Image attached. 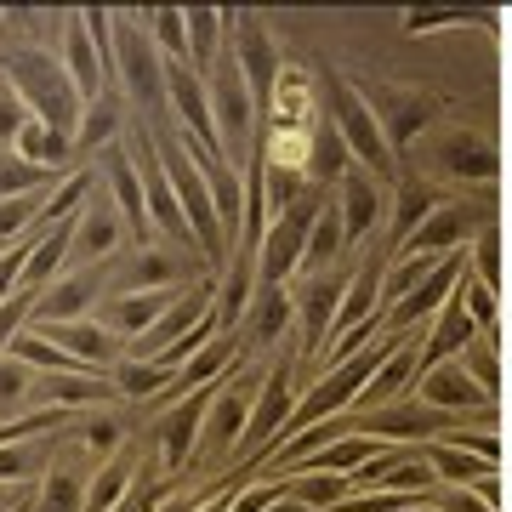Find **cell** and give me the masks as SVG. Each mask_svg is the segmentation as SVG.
Returning a JSON list of instances; mask_svg holds the SVG:
<instances>
[{
	"instance_id": "obj_44",
	"label": "cell",
	"mask_w": 512,
	"mask_h": 512,
	"mask_svg": "<svg viewBox=\"0 0 512 512\" xmlns=\"http://www.w3.org/2000/svg\"><path fill=\"white\" fill-rule=\"evenodd\" d=\"M461 365H467V376L484 387V399H495V387H501V359H495V342H490V336H478L473 348L461 353Z\"/></svg>"
},
{
	"instance_id": "obj_15",
	"label": "cell",
	"mask_w": 512,
	"mask_h": 512,
	"mask_svg": "<svg viewBox=\"0 0 512 512\" xmlns=\"http://www.w3.org/2000/svg\"><path fill=\"white\" fill-rule=\"evenodd\" d=\"M143 291H177V262H171V251L143 245V251H126V262L114 274L103 268V296H143Z\"/></svg>"
},
{
	"instance_id": "obj_21",
	"label": "cell",
	"mask_w": 512,
	"mask_h": 512,
	"mask_svg": "<svg viewBox=\"0 0 512 512\" xmlns=\"http://www.w3.org/2000/svg\"><path fill=\"white\" fill-rule=\"evenodd\" d=\"M353 279L348 274H313V285L302 296H296V313H302V348H319L330 336V325H336V313H342V296H348Z\"/></svg>"
},
{
	"instance_id": "obj_41",
	"label": "cell",
	"mask_w": 512,
	"mask_h": 512,
	"mask_svg": "<svg viewBox=\"0 0 512 512\" xmlns=\"http://www.w3.org/2000/svg\"><path fill=\"white\" fill-rule=\"evenodd\" d=\"M456 302L467 308V319L478 325V336H490V330H495V313H501V308H495V291H490V285H484V279H473L467 268H461Z\"/></svg>"
},
{
	"instance_id": "obj_2",
	"label": "cell",
	"mask_w": 512,
	"mask_h": 512,
	"mask_svg": "<svg viewBox=\"0 0 512 512\" xmlns=\"http://www.w3.org/2000/svg\"><path fill=\"white\" fill-rule=\"evenodd\" d=\"M6 86H12V97H18L23 109H29V120H40L46 131H57L63 143H74V131H80V92H74L69 74H57L52 57L40 52H18L12 63H6Z\"/></svg>"
},
{
	"instance_id": "obj_14",
	"label": "cell",
	"mask_w": 512,
	"mask_h": 512,
	"mask_svg": "<svg viewBox=\"0 0 512 512\" xmlns=\"http://www.w3.org/2000/svg\"><path fill=\"white\" fill-rule=\"evenodd\" d=\"M211 393L217 387H205V393H194V399H183L171 416L160 421V461H165V478H177L194 461V450H200V427H205V410H211Z\"/></svg>"
},
{
	"instance_id": "obj_34",
	"label": "cell",
	"mask_w": 512,
	"mask_h": 512,
	"mask_svg": "<svg viewBox=\"0 0 512 512\" xmlns=\"http://www.w3.org/2000/svg\"><path fill=\"white\" fill-rule=\"evenodd\" d=\"M120 399L109 376H52L46 382V410H74V404H109Z\"/></svg>"
},
{
	"instance_id": "obj_10",
	"label": "cell",
	"mask_w": 512,
	"mask_h": 512,
	"mask_svg": "<svg viewBox=\"0 0 512 512\" xmlns=\"http://www.w3.org/2000/svg\"><path fill=\"white\" fill-rule=\"evenodd\" d=\"M461 268H467L461 256H444V268L427 279L421 291H410L404 302H393V308L382 313V336H410L421 319H439V308L456 296V285H461Z\"/></svg>"
},
{
	"instance_id": "obj_42",
	"label": "cell",
	"mask_w": 512,
	"mask_h": 512,
	"mask_svg": "<svg viewBox=\"0 0 512 512\" xmlns=\"http://www.w3.org/2000/svg\"><path fill=\"white\" fill-rule=\"evenodd\" d=\"M46 200H52V194H23V200H0V245H12V239L29 234V222L46 217Z\"/></svg>"
},
{
	"instance_id": "obj_17",
	"label": "cell",
	"mask_w": 512,
	"mask_h": 512,
	"mask_svg": "<svg viewBox=\"0 0 512 512\" xmlns=\"http://www.w3.org/2000/svg\"><path fill=\"white\" fill-rule=\"evenodd\" d=\"M183 291H143V296H103V308H97V319L120 336V342H137V336H148V330L160 325L165 313H171V302H177Z\"/></svg>"
},
{
	"instance_id": "obj_36",
	"label": "cell",
	"mask_w": 512,
	"mask_h": 512,
	"mask_svg": "<svg viewBox=\"0 0 512 512\" xmlns=\"http://www.w3.org/2000/svg\"><path fill=\"white\" fill-rule=\"evenodd\" d=\"M109 382L120 399H160L165 387H171V370L148 365V359H120V365L109 370Z\"/></svg>"
},
{
	"instance_id": "obj_29",
	"label": "cell",
	"mask_w": 512,
	"mask_h": 512,
	"mask_svg": "<svg viewBox=\"0 0 512 512\" xmlns=\"http://www.w3.org/2000/svg\"><path fill=\"white\" fill-rule=\"evenodd\" d=\"M285 495L302 501L308 512H336L353 495V484L342 473H285Z\"/></svg>"
},
{
	"instance_id": "obj_6",
	"label": "cell",
	"mask_w": 512,
	"mask_h": 512,
	"mask_svg": "<svg viewBox=\"0 0 512 512\" xmlns=\"http://www.w3.org/2000/svg\"><path fill=\"white\" fill-rule=\"evenodd\" d=\"M211 120H217V148H222V165L239 171L245 165V148H251V131H256V97L239 74V57L217 63L211 69Z\"/></svg>"
},
{
	"instance_id": "obj_47",
	"label": "cell",
	"mask_w": 512,
	"mask_h": 512,
	"mask_svg": "<svg viewBox=\"0 0 512 512\" xmlns=\"http://www.w3.org/2000/svg\"><path fill=\"white\" fill-rule=\"evenodd\" d=\"M427 507H439V512H495L478 490H456V484H450V490H439Z\"/></svg>"
},
{
	"instance_id": "obj_38",
	"label": "cell",
	"mask_w": 512,
	"mask_h": 512,
	"mask_svg": "<svg viewBox=\"0 0 512 512\" xmlns=\"http://www.w3.org/2000/svg\"><path fill=\"white\" fill-rule=\"evenodd\" d=\"M131 495V461H109L97 478H86V512H114Z\"/></svg>"
},
{
	"instance_id": "obj_8",
	"label": "cell",
	"mask_w": 512,
	"mask_h": 512,
	"mask_svg": "<svg viewBox=\"0 0 512 512\" xmlns=\"http://www.w3.org/2000/svg\"><path fill=\"white\" fill-rule=\"evenodd\" d=\"M296 416V393H291V359H279V365H268V382H262V393H256V410H251V427H245V444H239V456H268L279 444V433L291 427Z\"/></svg>"
},
{
	"instance_id": "obj_31",
	"label": "cell",
	"mask_w": 512,
	"mask_h": 512,
	"mask_svg": "<svg viewBox=\"0 0 512 512\" xmlns=\"http://www.w3.org/2000/svg\"><path fill=\"white\" fill-rule=\"evenodd\" d=\"M120 126H126V114H120V97H97V103H86V114H80V131H74V143L92 148V154H103V148L120 143Z\"/></svg>"
},
{
	"instance_id": "obj_39",
	"label": "cell",
	"mask_w": 512,
	"mask_h": 512,
	"mask_svg": "<svg viewBox=\"0 0 512 512\" xmlns=\"http://www.w3.org/2000/svg\"><path fill=\"white\" fill-rule=\"evenodd\" d=\"M35 512H86V478H74V473H52V478H40V490H35Z\"/></svg>"
},
{
	"instance_id": "obj_43",
	"label": "cell",
	"mask_w": 512,
	"mask_h": 512,
	"mask_svg": "<svg viewBox=\"0 0 512 512\" xmlns=\"http://www.w3.org/2000/svg\"><path fill=\"white\" fill-rule=\"evenodd\" d=\"M80 444L92 450V456H120V444H126V421L109 416V410H97V416H86V427H80Z\"/></svg>"
},
{
	"instance_id": "obj_7",
	"label": "cell",
	"mask_w": 512,
	"mask_h": 512,
	"mask_svg": "<svg viewBox=\"0 0 512 512\" xmlns=\"http://www.w3.org/2000/svg\"><path fill=\"white\" fill-rule=\"evenodd\" d=\"M114 40H120V63H114L120 86H126L143 109H160L165 103V57H160V46H154V35H148V18L143 23H114Z\"/></svg>"
},
{
	"instance_id": "obj_13",
	"label": "cell",
	"mask_w": 512,
	"mask_h": 512,
	"mask_svg": "<svg viewBox=\"0 0 512 512\" xmlns=\"http://www.w3.org/2000/svg\"><path fill=\"white\" fill-rule=\"evenodd\" d=\"M416 387H421L416 399L433 404V410H444V416H461V421H467V416H490L484 387L467 376V365H461V359H450V365H439V370H427Z\"/></svg>"
},
{
	"instance_id": "obj_20",
	"label": "cell",
	"mask_w": 512,
	"mask_h": 512,
	"mask_svg": "<svg viewBox=\"0 0 512 512\" xmlns=\"http://www.w3.org/2000/svg\"><path fill=\"white\" fill-rule=\"evenodd\" d=\"M342 228H348V245H359V239H370L376 234V222L387 217L382 205H387V194H382V183L370 177V171H359L353 165L348 177H342Z\"/></svg>"
},
{
	"instance_id": "obj_3",
	"label": "cell",
	"mask_w": 512,
	"mask_h": 512,
	"mask_svg": "<svg viewBox=\"0 0 512 512\" xmlns=\"http://www.w3.org/2000/svg\"><path fill=\"white\" fill-rule=\"evenodd\" d=\"M330 126L342 131V143H348L353 165L359 171H370L376 183H387L393 171H399V154H393V143H387L382 131V114H376V103H370L359 86H348V80H330Z\"/></svg>"
},
{
	"instance_id": "obj_46",
	"label": "cell",
	"mask_w": 512,
	"mask_h": 512,
	"mask_svg": "<svg viewBox=\"0 0 512 512\" xmlns=\"http://www.w3.org/2000/svg\"><path fill=\"white\" fill-rule=\"evenodd\" d=\"M35 473V450L29 444H6L0 450V484H18V478Z\"/></svg>"
},
{
	"instance_id": "obj_1",
	"label": "cell",
	"mask_w": 512,
	"mask_h": 512,
	"mask_svg": "<svg viewBox=\"0 0 512 512\" xmlns=\"http://www.w3.org/2000/svg\"><path fill=\"white\" fill-rule=\"evenodd\" d=\"M319 126H325L319 120V80L302 63H279L274 92L262 103V160L308 177V154Z\"/></svg>"
},
{
	"instance_id": "obj_22",
	"label": "cell",
	"mask_w": 512,
	"mask_h": 512,
	"mask_svg": "<svg viewBox=\"0 0 512 512\" xmlns=\"http://www.w3.org/2000/svg\"><path fill=\"white\" fill-rule=\"evenodd\" d=\"M239 74H245V86H251V97L256 103H268V92H274V74H279V63H285V57L274 52V40L262 35V23L251 18V12H245V18H239Z\"/></svg>"
},
{
	"instance_id": "obj_12",
	"label": "cell",
	"mask_w": 512,
	"mask_h": 512,
	"mask_svg": "<svg viewBox=\"0 0 512 512\" xmlns=\"http://www.w3.org/2000/svg\"><path fill=\"white\" fill-rule=\"evenodd\" d=\"M461 416H444V410H433V404H393V410H376L370 421H359L353 433H370V439H444V433H456Z\"/></svg>"
},
{
	"instance_id": "obj_40",
	"label": "cell",
	"mask_w": 512,
	"mask_h": 512,
	"mask_svg": "<svg viewBox=\"0 0 512 512\" xmlns=\"http://www.w3.org/2000/svg\"><path fill=\"white\" fill-rule=\"evenodd\" d=\"M23 194H52L46 188V165H29L18 154H0V200H23Z\"/></svg>"
},
{
	"instance_id": "obj_27",
	"label": "cell",
	"mask_w": 512,
	"mask_h": 512,
	"mask_svg": "<svg viewBox=\"0 0 512 512\" xmlns=\"http://www.w3.org/2000/svg\"><path fill=\"white\" fill-rule=\"evenodd\" d=\"M382 103H387L382 131H387V143H393V154L416 143V131L433 126V103H427V97H416V92H393V97H382Z\"/></svg>"
},
{
	"instance_id": "obj_11",
	"label": "cell",
	"mask_w": 512,
	"mask_h": 512,
	"mask_svg": "<svg viewBox=\"0 0 512 512\" xmlns=\"http://www.w3.org/2000/svg\"><path fill=\"white\" fill-rule=\"evenodd\" d=\"M97 296H103V268L57 274L52 285L35 296V319H29V325H74V319H86V313H92Z\"/></svg>"
},
{
	"instance_id": "obj_32",
	"label": "cell",
	"mask_w": 512,
	"mask_h": 512,
	"mask_svg": "<svg viewBox=\"0 0 512 512\" xmlns=\"http://www.w3.org/2000/svg\"><path fill=\"white\" fill-rule=\"evenodd\" d=\"M353 171V154L348 143H342V131L336 126H319V137H313V154H308V183L325 188V183H342Z\"/></svg>"
},
{
	"instance_id": "obj_23",
	"label": "cell",
	"mask_w": 512,
	"mask_h": 512,
	"mask_svg": "<svg viewBox=\"0 0 512 512\" xmlns=\"http://www.w3.org/2000/svg\"><path fill=\"white\" fill-rule=\"evenodd\" d=\"M478 342V325L467 319V308H461L456 296L439 308V319H433V336H427V348H421V376L427 370H439V365H450V359H461V353Z\"/></svg>"
},
{
	"instance_id": "obj_33",
	"label": "cell",
	"mask_w": 512,
	"mask_h": 512,
	"mask_svg": "<svg viewBox=\"0 0 512 512\" xmlns=\"http://www.w3.org/2000/svg\"><path fill=\"white\" fill-rule=\"evenodd\" d=\"M427 461H433L439 484H456V490H478V484L495 473L490 461L467 456V450H456V444H427Z\"/></svg>"
},
{
	"instance_id": "obj_4",
	"label": "cell",
	"mask_w": 512,
	"mask_h": 512,
	"mask_svg": "<svg viewBox=\"0 0 512 512\" xmlns=\"http://www.w3.org/2000/svg\"><path fill=\"white\" fill-rule=\"evenodd\" d=\"M160 165H165V183H171L177 205H183L188 228H194V245H200L211 262H222V251H228V234H222L217 194H211V183H205V171L188 160V148L177 143V137H165V143H160Z\"/></svg>"
},
{
	"instance_id": "obj_26",
	"label": "cell",
	"mask_w": 512,
	"mask_h": 512,
	"mask_svg": "<svg viewBox=\"0 0 512 512\" xmlns=\"http://www.w3.org/2000/svg\"><path fill=\"white\" fill-rule=\"evenodd\" d=\"M291 319H296V296L285 291V285H262V291H256V302H251V313H245V330H251L262 348H274Z\"/></svg>"
},
{
	"instance_id": "obj_45",
	"label": "cell",
	"mask_w": 512,
	"mask_h": 512,
	"mask_svg": "<svg viewBox=\"0 0 512 512\" xmlns=\"http://www.w3.org/2000/svg\"><path fill=\"white\" fill-rule=\"evenodd\" d=\"M473 268H478V279L490 285V291H501V228H478V239H473Z\"/></svg>"
},
{
	"instance_id": "obj_50",
	"label": "cell",
	"mask_w": 512,
	"mask_h": 512,
	"mask_svg": "<svg viewBox=\"0 0 512 512\" xmlns=\"http://www.w3.org/2000/svg\"><path fill=\"white\" fill-rule=\"evenodd\" d=\"M0 512H6V495H0Z\"/></svg>"
},
{
	"instance_id": "obj_18",
	"label": "cell",
	"mask_w": 512,
	"mask_h": 512,
	"mask_svg": "<svg viewBox=\"0 0 512 512\" xmlns=\"http://www.w3.org/2000/svg\"><path fill=\"white\" fill-rule=\"evenodd\" d=\"M103 177H109V200L120 205V217L137 239H148V194H143V171L131 160L126 143L103 148Z\"/></svg>"
},
{
	"instance_id": "obj_30",
	"label": "cell",
	"mask_w": 512,
	"mask_h": 512,
	"mask_svg": "<svg viewBox=\"0 0 512 512\" xmlns=\"http://www.w3.org/2000/svg\"><path fill=\"white\" fill-rule=\"evenodd\" d=\"M342 245H348V228H342V205L325 200V211H319V222H313V234H308V256H302V268H308V274H325L330 262L342 256Z\"/></svg>"
},
{
	"instance_id": "obj_49",
	"label": "cell",
	"mask_w": 512,
	"mask_h": 512,
	"mask_svg": "<svg viewBox=\"0 0 512 512\" xmlns=\"http://www.w3.org/2000/svg\"><path fill=\"white\" fill-rule=\"evenodd\" d=\"M410 512H439V507H427V501H421V507H410Z\"/></svg>"
},
{
	"instance_id": "obj_16",
	"label": "cell",
	"mask_w": 512,
	"mask_h": 512,
	"mask_svg": "<svg viewBox=\"0 0 512 512\" xmlns=\"http://www.w3.org/2000/svg\"><path fill=\"white\" fill-rule=\"evenodd\" d=\"M416 382H421V348L404 342V348H393L382 365H376V376L365 382V393H359L353 410H370V416H376V410H393V404H404V393Z\"/></svg>"
},
{
	"instance_id": "obj_24",
	"label": "cell",
	"mask_w": 512,
	"mask_h": 512,
	"mask_svg": "<svg viewBox=\"0 0 512 512\" xmlns=\"http://www.w3.org/2000/svg\"><path fill=\"white\" fill-rule=\"evenodd\" d=\"M63 52H69V80H74V92H80V103L109 97V74H103V63H97V46H92V35H86V23L80 18L69 23Z\"/></svg>"
},
{
	"instance_id": "obj_19",
	"label": "cell",
	"mask_w": 512,
	"mask_h": 512,
	"mask_svg": "<svg viewBox=\"0 0 512 512\" xmlns=\"http://www.w3.org/2000/svg\"><path fill=\"white\" fill-rule=\"evenodd\" d=\"M433 160H439V171L450 177V183H495V171H501V160H495V148L484 143V137H467V131H444L439 143H433Z\"/></svg>"
},
{
	"instance_id": "obj_5",
	"label": "cell",
	"mask_w": 512,
	"mask_h": 512,
	"mask_svg": "<svg viewBox=\"0 0 512 512\" xmlns=\"http://www.w3.org/2000/svg\"><path fill=\"white\" fill-rule=\"evenodd\" d=\"M325 188H313L291 205V211H279L274 222H268V234H262V251H256V274H262V285H285L291 274H302V256H308V234L313 222H319V211H325Z\"/></svg>"
},
{
	"instance_id": "obj_48",
	"label": "cell",
	"mask_w": 512,
	"mask_h": 512,
	"mask_svg": "<svg viewBox=\"0 0 512 512\" xmlns=\"http://www.w3.org/2000/svg\"><path fill=\"white\" fill-rule=\"evenodd\" d=\"M160 495H165V478H137V484H131V495H126L114 512H148Z\"/></svg>"
},
{
	"instance_id": "obj_28",
	"label": "cell",
	"mask_w": 512,
	"mask_h": 512,
	"mask_svg": "<svg viewBox=\"0 0 512 512\" xmlns=\"http://www.w3.org/2000/svg\"><path fill=\"white\" fill-rule=\"evenodd\" d=\"M433 211H439V194L421 183V177H404V183L393 188V217H387V228H393V239L404 245V239L416 234Z\"/></svg>"
},
{
	"instance_id": "obj_35",
	"label": "cell",
	"mask_w": 512,
	"mask_h": 512,
	"mask_svg": "<svg viewBox=\"0 0 512 512\" xmlns=\"http://www.w3.org/2000/svg\"><path fill=\"white\" fill-rule=\"evenodd\" d=\"M444 268V256H416V251H399V268L382 279V308H393V302H404L410 291H421L427 279Z\"/></svg>"
},
{
	"instance_id": "obj_25",
	"label": "cell",
	"mask_w": 512,
	"mask_h": 512,
	"mask_svg": "<svg viewBox=\"0 0 512 512\" xmlns=\"http://www.w3.org/2000/svg\"><path fill=\"white\" fill-rule=\"evenodd\" d=\"M256 251H239L234 262H228V274H222V285H217V319H222V330H234L245 313H251V302H256Z\"/></svg>"
},
{
	"instance_id": "obj_37",
	"label": "cell",
	"mask_w": 512,
	"mask_h": 512,
	"mask_svg": "<svg viewBox=\"0 0 512 512\" xmlns=\"http://www.w3.org/2000/svg\"><path fill=\"white\" fill-rule=\"evenodd\" d=\"M217 40H222V12L217 6L188 12V63H194V74L217 69Z\"/></svg>"
},
{
	"instance_id": "obj_9",
	"label": "cell",
	"mask_w": 512,
	"mask_h": 512,
	"mask_svg": "<svg viewBox=\"0 0 512 512\" xmlns=\"http://www.w3.org/2000/svg\"><path fill=\"white\" fill-rule=\"evenodd\" d=\"M126 217H120V205L109 200V194H97L80 205V217H74V251L69 262H92V268H109L114 256L126 251Z\"/></svg>"
}]
</instances>
